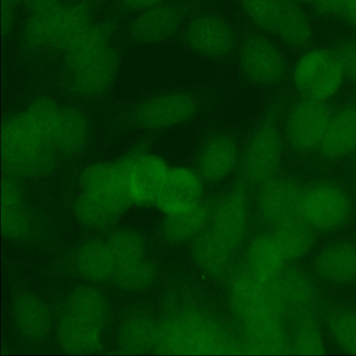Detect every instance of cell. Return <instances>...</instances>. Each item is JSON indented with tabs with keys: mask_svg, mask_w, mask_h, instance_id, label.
<instances>
[{
	"mask_svg": "<svg viewBox=\"0 0 356 356\" xmlns=\"http://www.w3.org/2000/svg\"><path fill=\"white\" fill-rule=\"evenodd\" d=\"M349 211L348 197L332 184L319 183L302 191L301 217L312 228L335 229L346 221Z\"/></svg>",
	"mask_w": 356,
	"mask_h": 356,
	"instance_id": "7c38bea8",
	"label": "cell"
},
{
	"mask_svg": "<svg viewBox=\"0 0 356 356\" xmlns=\"http://www.w3.org/2000/svg\"><path fill=\"white\" fill-rule=\"evenodd\" d=\"M246 185L241 180L220 196L211 215L212 231L232 250L242 243L248 220Z\"/></svg>",
	"mask_w": 356,
	"mask_h": 356,
	"instance_id": "5bb4252c",
	"label": "cell"
},
{
	"mask_svg": "<svg viewBox=\"0 0 356 356\" xmlns=\"http://www.w3.org/2000/svg\"><path fill=\"white\" fill-rule=\"evenodd\" d=\"M268 290L278 309L285 315L291 309L315 300L312 280L297 268L282 270L266 284Z\"/></svg>",
	"mask_w": 356,
	"mask_h": 356,
	"instance_id": "44dd1931",
	"label": "cell"
},
{
	"mask_svg": "<svg viewBox=\"0 0 356 356\" xmlns=\"http://www.w3.org/2000/svg\"><path fill=\"white\" fill-rule=\"evenodd\" d=\"M76 266L79 273L85 279L105 282L113 277L117 264L107 243L90 241L79 249Z\"/></svg>",
	"mask_w": 356,
	"mask_h": 356,
	"instance_id": "f1b7e54d",
	"label": "cell"
},
{
	"mask_svg": "<svg viewBox=\"0 0 356 356\" xmlns=\"http://www.w3.org/2000/svg\"><path fill=\"white\" fill-rule=\"evenodd\" d=\"M79 185L74 213L87 227H107L133 204L122 159L88 165L81 174Z\"/></svg>",
	"mask_w": 356,
	"mask_h": 356,
	"instance_id": "7a4b0ae2",
	"label": "cell"
},
{
	"mask_svg": "<svg viewBox=\"0 0 356 356\" xmlns=\"http://www.w3.org/2000/svg\"><path fill=\"white\" fill-rule=\"evenodd\" d=\"M296 327L293 342V351L300 355H322L324 344L317 323H305Z\"/></svg>",
	"mask_w": 356,
	"mask_h": 356,
	"instance_id": "60d3db41",
	"label": "cell"
},
{
	"mask_svg": "<svg viewBox=\"0 0 356 356\" xmlns=\"http://www.w3.org/2000/svg\"><path fill=\"white\" fill-rule=\"evenodd\" d=\"M345 75L336 52L323 48L312 49L297 60L293 79L297 89L305 96L324 101L339 89Z\"/></svg>",
	"mask_w": 356,
	"mask_h": 356,
	"instance_id": "5b68a950",
	"label": "cell"
},
{
	"mask_svg": "<svg viewBox=\"0 0 356 356\" xmlns=\"http://www.w3.org/2000/svg\"><path fill=\"white\" fill-rule=\"evenodd\" d=\"M59 108L51 99H40L5 121L1 158L11 177H40L54 168L59 154L55 140Z\"/></svg>",
	"mask_w": 356,
	"mask_h": 356,
	"instance_id": "6da1fadb",
	"label": "cell"
},
{
	"mask_svg": "<svg viewBox=\"0 0 356 356\" xmlns=\"http://www.w3.org/2000/svg\"><path fill=\"white\" fill-rule=\"evenodd\" d=\"M204 186L193 166H170L154 205L165 216L187 212L203 203Z\"/></svg>",
	"mask_w": 356,
	"mask_h": 356,
	"instance_id": "30bf717a",
	"label": "cell"
},
{
	"mask_svg": "<svg viewBox=\"0 0 356 356\" xmlns=\"http://www.w3.org/2000/svg\"><path fill=\"white\" fill-rule=\"evenodd\" d=\"M280 321L266 317L244 324L246 339L252 350L268 354H284L290 350Z\"/></svg>",
	"mask_w": 356,
	"mask_h": 356,
	"instance_id": "4dcf8cb0",
	"label": "cell"
},
{
	"mask_svg": "<svg viewBox=\"0 0 356 356\" xmlns=\"http://www.w3.org/2000/svg\"><path fill=\"white\" fill-rule=\"evenodd\" d=\"M90 18V8L83 1L31 14L24 24L23 39L31 47L65 51L91 24Z\"/></svg>",
	"mask_w": 356,
	"mask_h": 356,
	"instance_id": "3957f363",
	"label": "cell"
},
{
	"mask_svg": "<svg viewBox=\"0 0 356 356\" xmlns=\"http://www.w3.org/2000/svg\"><path fill=\"white\" fill-rule=\"evenodd\" d=\"M107 312L104 296L92 286L74 289L66 302L63 314L103 327Z\"/></svg>",
	"mask_w": 356,
	"mask_h": 356,
	"instance_id": "1f68e13d",
	"label": "cell"
},
{
	"mask_svg": "<svg viewBox=\"0 0 356 356\" xmlns=\"http://www.w3.org/2000/svg\"><path fill=\"white\" fill-rule=\"evenodd\" d=\"M282 153V136L272 117L266 116L254 127L241 149L239 172L245 185L259 186L275 177Z\"/></svg>",
	"mask_w": 356,
	"mask_h": 356,
	"instance_id": "277c9868",
	"label": "cell"
},
{
	"mask_svg": "<svg viewBox=\"0 0 356 356\" xmlns=\"http://www.w3.org/2000/svg\"><path fill=\"white\" fill-rule=\"evenodd\" d=\"M273 236L285 259L300 258L313 243L312 227L302 218L275 226Z\"/></svg>",
	"mask_w": 356,
	"mask_h": 356,
	"instance_id": "836d02e7",
	"label": "cell"
},
{
	"mask_svg": "<svg viewBox=\"0 0 356 356\" xmlns=\"http://www.w3.org/2000/svg\"><path fill=\"white\" fill-rule=\"evenodd\" d=\"M283 3L282 0H242V7L256 26L275 34L282 17Z\"/></svg>",
	"mask_w": 356,
	"mask_h": 356,
	"instance_id": "74e56055",
	"label": "cell"
},
{
	"mask_svg": "<svg viewBox=\"0 0 356 356\" xmlns=\"http://www.w3.org/2000/svg\"><path fill=\"white\" fill-rule=\"evenodd\" d=\"M241 149L235 138L216 133L206 138L195 154L194 168L205 184H221L238 169Z\"/></svg>",
	"mask_w": 356,
	"mask_h": 356,
	"instance_id": "8fae6325",
	"label": "cell"
},
{
	"mask_svg": "<svg viewBox=\"0 0 356 356\" xmlns=\"http://www.w3.org/2000/svg\"><path fill=\"white\" fill-rule=\"evenodd\" d=\"M119 65L120 55L115 49L110 47L99 57L70 74V86L80 96L99 95L111 86Z\"/></svg>",
	"mask_w": 356,
	"mask_h": 356,
	"instance_id": "d6986e66",
	"label": "cell"
},
{
	"mask_svg": "<svg viewBox=\"0 0 356 356\" xmlns=\"http://www.w3.org/2000/svg\"><path fill=\"white\" fill-rule=\"evenodd\" d=\"M353 26L356 27V0H348L341 14Z\"/></svg>",
	"mask_w": 356,
	"mask_h": 356,
	"instance_id": "7dc6e473",
	"label": "cell"
},
{
	"mask_svg": "<svg viewBox=\"0 0 356 356\" xmlns=\"http://www.w3.org/2000/svg\"><path fill=\"white\" fill-rule=\"evenodd\" d=\"M238 64L243 76L259 87H270L284 78L286 65L278 47L264 35L248 36L241 44Z\"/></svg>",
	"mask_w": 356,
	"mask_h": 356,
	"instance_id": "ba28073f",
	"label": "cell"
},
{
	"mask_svg": "<svg viewBox=\"0 0 356 356\" xmlns=\"http://www.w3.org/2000/svg\"><path fill=\"white\" fill-rule=\"evenodd\" d=\"M284 260L273 234L258 236L250 243L247 251L248 272L264 284L280 274Z\"/></svg>",
	"mask_w": 356,
	"mask_h": 356,
	"instance_id": "7402d4cb",
	"label": "cell"
},
{
	"mask_svg": "<svg viewBox=\"0 0 356 356\" xmlns=\"http://www.w3.org/2000/svg\"><path fill=\"white\" fill-rule=\"evenodd\" d=\"M117 266L143 258L144 244L140 236L130 229L115 231L107 242Z\"/></svg>",
	"mask_w": 356,
	"mask_h": 356,
	"instance_id": "f35d334b",
	"label": "cell"
},
{
	"mask_svg": "<svg viewBox=\"0 0 356 356\" xmlns=\"http://www.w3.org/2000/svg\"><path fill=\"white\" fill-rule=\"evenodd\" d=\"M21 0H1V31L8 34L13 29L15 18V6Z\"/></svg>",
	"mask_w": 356,
	"mask_h": 356,
	"instance_id": "ee69618b",
	"label": "cell"
},
{
	"mask_svg": "<svg viewBox=\"0 0 356 356\" xmlns=\"http://www.w3.org/2000/svg\"><path fill=\"white\" fill-rule=\"evenodd\" d=\"M232 251L211 229L198 234L193 246L198 266L212 275L219 274L227 267Z\"/></svg>",
	"mask_w": 356,
	"mask_h": 356,
	"instance_id": "d6a6232c",
	"label": "cell"
},
{
	"mask_svg": "<svg viewBox=\"0 0 356 356\" xmlns=\"http://www.w3.org/2000/svg\"><path fill=\"white\" fill-rule=\"evenodd\" d=\"M197 110V102L191 94L174 90L142 101L134 109L133 119L143 130L159 131L185 124L195 118Z\"/></svg>",
	"mask_w": 356,
	"mask_h": 356,
	"instance_id": "52a82bcc",
	"label": "cell"
},
{
	"mask_svg": "<svg viewBox=\"0 0 356 356\" xmlns=\"http://www.w3.org/2000/svg\"><path fill=\"white\" fill-rule=\"evenodd\" d=\"M222 334L200 316H181L158 326L155 348L163 353L222 350Z\"/></svg>",
	"mask_w": 356,
	"mask_h": 356,
	"instance_id": "8992f818",
	"label": "cell"
},
{
	"mask_svg": "<svg viewBox=\"0 0 356 356\" xmlns=\"http://www.w3.org/2000/svg\"><path fill=\"white\" fill-rule=\"evenodd\" d=\"M158 326L149 316L135 314L121 325L118 334L120 350L126 354L145 353L155 346Z\"/></svg>",
	"mask_w": 356,
	"mask_h": 356,
	"instance_id": "f546056e",
	"label": "cell"
},
{
	"mask_svg": "<svg viewBox=\"0 0 356 356\" xmlns=\"http://www.w3.org/2000/svg\"><path fill=\"white\" fill-rule=\"evenodd\" d=\"M114 31L111 22L90 24L65 50V64L69 74L102 55L110 47Z\"/></svg>",
	"mask_w": 356,
	"mask_h": 356,
	"instance_id": "ffe728a7",
	"label": "cell"
},
{
	"mask_svg": "<svg viewBox=\"0 0 356 356\" xmlns=\"http://www.w3.org/2000/svg\"><path fill=\"white\" fill-rule=\"evenodd\" d=\"M166 0H119L120 5L131 11L141 12L164 3Z\"/></svg>",
	"mask_w": 356,
	"mask_h": 356,
	"instance_id": "bcb514c9",
	"label": "cell"
},
{
	"mask_svg": "<svg viewBox=\"0 0 356 356\" xmlns=\"http://www.w3.org/2000/svg\"><path fill=\"white\" fill-rule=\"evenodd\" d=\"M117 286L126 291H139L147 288L155 278L152 265L143 258L118 266L113 275Z\"/></svg>",
	"mask_w": 356,
	"mask_h": 356,
	"instance_id": "8d00e7d4",
	"label": "cell"
},
{
	"mask_svg": "<svg viewBox=\"0 0 356 356\" xmlns=\"http://www.w3.org/2000/svg\"><path fill=\"white\" fill-rule=\"evenodd\" d=\"M229 296L234 312L244 324L270 316L281 319L273 304L266 284L249 272L235 277Z\"/></svg>",
	"mask_w": 356,
	"mask_h": 356,
	"instance_id": "ac0fdd59",
	"label": "cell"
},
{
	"mask_svg": "<svg viewBox=\"0 0 356 356\" xmlns=\"http://www.w3.org/2000/svg\"><path fill=\"white\" fill-rule=\"evenodd\" d=\"M332 115L323 101L305 98L290 110L285 123V137L298 150L320 145Z\"/></svg>",
	"mask_w": 356,
	"mask_h": 356,
	"instance_id": "4fadbf2b",
	"label": "cell"
},
{
	"mask_svg": "<svg viewBox=\"0 0 356 356\" xmlns=\"http://www.w3.org/2000/svg\"><path fill=\"white\" fill-rule=\"evenodd\" d=\"M319 146L331 158L343 156L356 147V107L345 108L332 116Z\"/></svg>",
	"mask_w": 356,
	"mask_h": 356,
	"instance_id": "603a6c76",
	"label": "cell"
},
{
	"mask_svg": "<svg viewBox=\"0 0 356 356\" xmlns=\"http://www.w3.org/2000/svg\"><path fill=\"white\" fill-rule=\"evenodd\" d=\"M133 204H154L170 165L165 157L149 150H138L122 159Z\"/></svg>",
	"mask_w": 356,
	"mask_h": 356,
	"instance_id": "9c48e42d",
	"label": "cell"
},
{
	"mask_svg": "<svg viewBox=\"0 0 356 356\" xmlns=\"http://www.w3.org/2000/svg\"><path fill=\"white\" fill-rule=\"evenodd\" d=\"M333 338L346 351L356 354V312L339 310L329 318Z\"/></svg>",
	"mask_w": 356,
	"mask_h": 356,
	"instance_id": "ab89813d",
	"label": "cell"
},
{
	"mask_svg": "<svg viewBox=\"0 0 356 356\" xmlns=\"http://www.w3.org/2000/svg\"><path fill=\"white\" fill-rule=\"evenodd\" d=\"M21 1L31 14L49 10L65 4V0H21Z\"/></svg>",
	"mask_w": 356,
	"mask_h": 356,
	"instance_id": "f6af8a7d",
	"label": "cell"
},
{
	"mask_svg": "<svg viewBox=\"0 0 356 356\" xmlns=\"http://www.w3.org/2000/svg\"><path fill=\"white\" fill-rule=\"evenodd\" d=\"M209 216V211L204 203L181 214L165 216L163 234L167 239L174 243L187 241L202 232Z\"/></svg>",
	"mask_w": 356,
	"mask_h": 356,
	"instance_id": "d590c367",
	"label": "cell"
},
{
	"mask_svg": "<svg viewBox=\"0 0 356 356\" xmlns=\"http://www.w3.org/2000/svg\"><path fill=\"white\" fill-rule=\"evenodd\" d=\"M345 76L356 83V40H349L339 45L336 51Z\"/></svg>",
	"mask_w": 356,
	"mask_h": 356,
	"instance_id": "b9f144b4",
	"label": "cell"
},
{
	"mask_svg": "<svg viewBox=\"0 0 356 356\" xmlns=\"http://www.w3.org/2000/svg\"><path fill=\"white\" fill-rule=\"evenodd\" d=\"M348 0H309L313 9L323 16L341 15Z\"/></svg>",
	"mask_w": 356,
	"mask_h": 356,
	"instance_id": "7bdbcfd3",
	"label": "cell"
},
{
	"mask_svg": "<svg viewBox=\"0 0 356 356\" xmlns=\"http://www.w3.org/2000/svg\"><path fill=\"white\" fill-rule=\"evenodd\" d=\"M88 136L89 127L85 116L76 109L60 106L55 123V139L58 154H78L85 147Z\"/></svg>",
	"mask_w": 356,
	"mask_h": 356,
	"instance_id": "4316f807",
	"label": "cell"
},
{
	"mask_svg": "<svg viewBox=\"0 0 356 356\" xmlns=\"http://www.w3.org/2000/svg\"><path fill=\"white\" fill-rule=\"evenodd\" d=\"M275 35L293 48H302L310 42L312 27L307 14L298 4L284 1L282 17Z\"/></svg>",
	"mask_w": 356,
	"mask_h": 356,
	"instance_id": "e575fe53",
	"label": "cell"
},
{
	"mask_svg": "<svg viewBox=\"0 0 356 356\" xmlns=\"http://www.w3.org/2000/svg\"><path fill=\"white\" fill-rule=\"evenodd\" d=\"M1 222L2 234L9 239H20L28 233V216L21 191L13 177L2 180Z\"/></svg>",
	"mask_w": 356,
	"mask_h": 356,
	"instance_id": "d4e9b609",
	"label": "cell"
},
{
	"mask_svg": "<svg viewBox=\"0 0 356 356\" xmlns=\"http://www.w3.org/2000/svg\"><path fill=\"white\" fill-rule=\"evenodd\" d=\"M258 187L257 209L267 222L276 226L302 218V191L293 181L275 175Z\"/></svg>",
	"mask_w": 356,
	"mask_h": 356,
	"instance_id": "2e32d148",
	"label": "cell"
},
{
	"mask_svg": "<svg viewBox=\"0 0 356 356\" xmlns=\"http://www.w3.org/2000/svg\"><path fill=\"white\" fill-rule=\"evenodd\" d=\"M181 24L179 10L172 5L162 3L139 12L129 24L128 35L138 44H157L172 38Z\"/></svg>",
	"mask_w": 356,
	"mask_h": 356,
	"instance_id": "e0dca14e",
	"label": "cell"
},
{
	"mask_svg": "<svg viewBox=\"0 0 356 356\" xmlns=\"http://www.w3.org/2000/svg\"><path fill=\"white\" fill-rule=\"evenodd\" d=\"M102 327L63 313L58 329L62 349L70 353L98 351L102 346Z\"/></svg>",
	"mask_w": 356,
	"mask_h": 356,
	"instance_id": "484cf974",
	"label": "cell"
},
{
	"mask_svg": "<svg viewBox=\"0 0 356 356\" xmlns=\"http://www.w3.org/2000/svg\"><path fill=\"white\" fill-rule=\"evenodd\" d=\"M282 1L294 3V4H298L302 2L305 1H309V0H282Z\"/></svg>",
	"mask_w": 356,
	"mask_h": 356,
	"instance_id": "c3c4849f",
	"label": "cell"
},
{
	"mask_svg": "<svg viewBox=\"0 0 356 356\" xmlns=\"http://www.w3.org/2000/svg\"><path fill=\"white\" fill-rule=\"evenodd\" d=\"M13 315L17 330L28 338L41 339L51 328V315L47 305L33 294L23 293L15 298Z\"/></svg>",
	"mask_w": 356,
	"mask_h": 356,
	"instance_id": "cb8c5ba5",
	"label": "cell"
},
{
	"mask_svg": "<svg viewBox=\"0 0 356 356\" xmlns=\"http://www.w3.org/2000/svg\"><path fill=\"white\" fill-rule=\"evenodd\" d=\"M316 267L324 279L346 282L356 277V247L340 243L323 249L318 255Z\"/></svg>",
	"mask_w": 356,
	"mask_h": 356,
	"instance_id": "83f0119b",
	"label": "cell"
},
{
	"mask_svg": "<svg viewBox=\"0 0 356 356\" xmlns=\"http://www.w3.org/2000/svg\"><path fill=\"white\" fill-rule=\"evenodd\" d=\"M186 47L193 52L210 58H222L234 48L236 37L222 19L209 15L193 18L183 34Z\"/></svg>",
	"mask_w": 356,
	"mask_h": 356,
	"instance_id": "9a60e30c",
	"label": "cell"
}]
</instances>
